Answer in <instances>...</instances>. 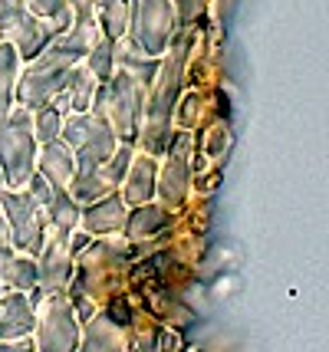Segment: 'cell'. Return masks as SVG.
Instances as JSON below:
<instances>
[{"mask_svg":"<svg viewBox=\"0 0 329 352\" xmlns=\"http://www.w3.org/2000/svg\"><path fill=\"white\" fill-rule=\"evenodd\" d=\"M60 129H63L60 109H43V112L36 116V132H33V135L40 138V142H53V138L60 135Z\"/></svg>","mask_w":329,"mask_h":352,"instance_id":"obj_10","label":"cell"},{"mask_svg":"<svg viewBox=\"0 0 329 352\" xmlns=\"http://www.w3.org/2000/svg\"><path fill=\"white\" fill-rule=\"evenodd\" d=\"M43 171L47 178H53L56 184H63L73 175V162H69V148L66 145H53L47 142V152H43Z\"/></svg>","mask_w":329,"mask_h":352,"instance_id":"obj_8","label":"cell"},{"mask_svg":"<svg viewBox=\"0 0 329 352\" xmlns=\"http://www.w3.org/2000/svg\"><path fill=\"white\" fill-rule=\"evenodd\" d=\"M23 7H27L33 16H40V20L53 23L56 33L69 27V10H73L69 0H23Z\"/></svg>","mask_w":329,"mask_h":352,"instance_id":"obj_6","label":"cell"},{"mask_svg":"<svg viewBox=\"0 0 329 352\" xmlns=\"http://www.w3.org/2000/svg\"><path fill=\"white\" fill-rule=\"evenodd\" d=\"M14 79H16V46L0 43V125L7 122V116H10Z\"/></svg>","mask_w":329,"mask_h":352,"instance_id":"obj_5","label":"cell"},{"mask_svg":"<svg viewBox=\"0 0 329 352\" xmlns=\"http://www.w3.org/2000/svg\"><path fill=\"white\" fill-rule=\"evenodd\" d=\"M152 178H155V165H152L148 158H139V162L132 165V182H128L132 198H145V195L152 191Z\"/></svg>","mask_w":329,"mask_h":352,"instance_id":"obj_9","label":"cell"},{"mask_svg":"<svg viewBox=\"0 0 329 352\" xmlns=\"http://www.w3.org/2000/svg\"><path fill=\"white\" fill-rule=\"evenodd\" d=\"M172 30V3L168 0H141L135 14V40L145 53H161Z\"/></svg>","mask_w":329,"mask_h":352,"instance_id":"obj_4","label":"cell"},{"mask_svg":"<svg viewBox=\"0 0 329 352\" xmlns=\"http://www.w3.org/2000/svg\"><path fill=\"white\" fill-rule=\"evenodd\" d=\"M139 106H141V86L139 79H132L128 73L112 76L109 86L99 89V96H95L99 116L112 119V125L128 138L135 135V129H139Z\"/></svg>","mask_w":329,"mask_h":352,"instance_id":"obj_1","label":"cell"},{"mask_svg":"<svg viewBox=\"0 0 329 352\" xmlns=\"http://www.w3.org/2000/svg\"><path fill=\"white\" fill-rule=\"evenodd\" d=\"M95 10H99V20H102V27L109 33V40H119L128 20L126 0H95Z\"/></svg>","mask_w":329,"mask_h":352,"instance_id":"obj_7","label":"cell"},{"mask_svg":"<svg viewBox=\"0 0 329 352\" xmlns=\"http://www.w3.org/2000/svg\"><path fill=\"white\" fill-rule=\"evenodd\" d=\"M66 142L79 152V162H82V171H93L99 162H106L115 148V135L106 125V119H93V116H73L66 122Z\"/></svg>","mask_w":329,"mask_h":352,"instance_id":"obj_3","label":"cell"},{"mask_svg":"<svg viewBox=\"0 0 329 352\" xmlns=\"http://www.w3.org/2000/svg\"><path fill=\"white\" fill-rule=\"evenodd\" d=\"M36 148V135L27 112H10L7 122L0 125V158L7 165L10 184H20L30 178V162Z\"/></svg>","mask_w":329,"mask_h":352,"instance_id":"obj_2","label":"cell"}]
</instances>
